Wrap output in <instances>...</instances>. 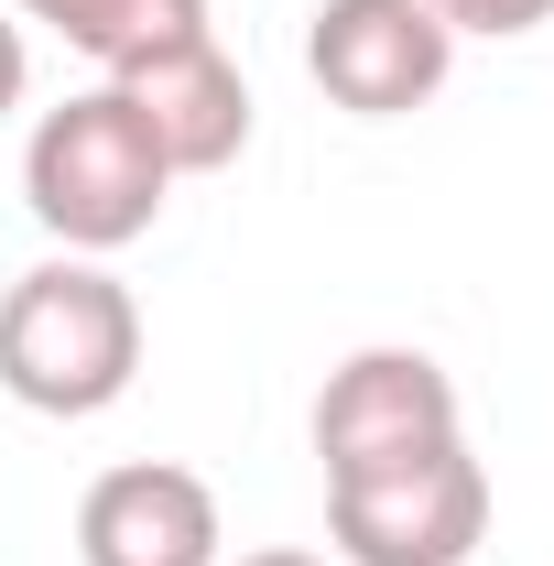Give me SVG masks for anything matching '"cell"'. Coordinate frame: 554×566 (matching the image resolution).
Returning a JSON list of instances; mask_svg holds the SVG:
<instances>
[{"instance_id": "obj_1", "label": "cell", "mask_w": 554, "mask_h": 566, "mask_svg": "<svg viewBox=\"0 0 554 566\" xmlns=\"http://www.w3.org/2000/svg\"><path fill=\"white\" fill-rule=\"evenodd\" d=\"M131 381H141V305L109 262L66 251V262H33L0 294V392L22 415L87 424Z\"/></svg>"}, {"instance_id": "obj_2", "label": "cell", "mask_w": 554, "mask_h": 566, "mask_svg": "<svg viewBox=\"0 0 554 566\" xmlns=\"http://www.w3.org/2000/svg\"><path fill=\"white\" fill-rule=\"evenodd\" d=\"M163 197H174V164L152 153V132L131 120L120 87H87L66 109H44L33 142H22V208L44 218L66 251H87V262L131 251L163 218Z\"/></svg>"}, {"instance_id": "obj_3", "label": "cell", "mask_w": 554, "mask_h": 566, "mask_svg": "<svg viewBox=\"0 0 554 566\" xmlns=\"http://www.w3.org/2000/svg\"><path fill=\"white\" fill-rule=\"evenodd\" d=\"M489 534V469L457 447H424L403 469L327 480V545L348 566H468Z\"/></svg>"}, {"instance_id": "obj_4", "label": "cell", "mask_w": 554, "mask_h": 566, "mask_svg": "<svg viewBox=\"0 0 554 566\" xmlns=\"http://www.w3.org/2000/svg\"><path fill=\"white\" fill-rule=\"evenodd\" d=\"M457 381L446 359L424 349H348L316 392V469L327 480H370V469H403L424 447H457Z\"/></svg>"}, {"instance_id": "obj_5", "label": "cell", "mask_w": 554, "mask_h": 566, "mask_svg": "<svg viewBox=\"0 0 554 566\" xmlns=\"http://www.w3.org/2000/svg\"><path fill=\"white\" fill-rule=\"evenodd\" d=\"M305 76L348 120H403L457 76V33L435 0H316L305 22Z\"/></svg>"}, {"instance_id": "obj_6", "label": "cell", "mask_w": 554, "mask_h": 566, "mask_svg": "<svg viewBox=\"0 0 554 566\" xmlns=\"http://www.w3.org/2000/svg\"><path fill=\"white\" fill-rule=\"evenodd\" d=\"M217 491L174 458H131L98 469L76 501V556L87 566H217Z\"/></svg>"}, {"instance_id": "obj_7", "label": "cell", "mask_w": 554, "mask_h": 566, "mask_svg": "<svg viewBox=\"0 0 554 566\" xmlns=\"http://www.w3.org/2000/svg\"><path fill=\"white\" fill-rule=\"evenodd\" d=\"M109 87L131 98V120L152 132V153H163L174 175H228V164L251 153V76L217 55V33L163 44V55L120 66Z\"/></svg>"}, {"instance_id": "obj_8", "label": "cell", "mask_w": 554, "mask_h": 566, "mask_svg": "<svg viewBox=\"0 0 554 566\" xmlns=\"http://www.w3.org/2000/svg\"><path fill=\"white\" fill-rule=\"evenodd\" d=\"M22 22H44V33H66L87 66H141V55H163V44H196L207 33V0H11Z\"/></svg>"}, {"instance_id": "obj_9", "label": "cell", "mask_w": 554, "mask_h": 566, "mask_svg": "<svg viewBox=\"0 0 554 566\" xmlns=\"http://www.w3.org/2000/svg\"><path fill=\"white\" fill-rule=\"evenodd\" d=\"M446 11V33H489V44H511V33H544L554 0H435Z\"/></svg>"}, {"instance_id": "obj_10", "label": "cell", "mask_w": 554, "mask_h": 566, "mask_svg": "<svg viewBox=\"0 0 554 566\" xmlns=\"http://www.w3.org/2000/svg\"><path fill=\"white\" fill-rule=\"evenodd\" d=\"M22 87H33V44H22V22L0 11V120L22 109Z\"/></svg>"}, {"instance_id": "obj_11", "label": "cell", "mask_w": 554, "mask_h": 566, "mask_svg": "<svg viewBox=\"0 0 554 566\" xmlns=\"http://www.w3.org/2000/svg\"><path fill=\"white\" fill-rule=\"evenodd\" d=\"M239 566H338V556H316V545H251Z\"/></svg>"}]
</instances>
